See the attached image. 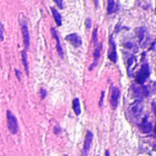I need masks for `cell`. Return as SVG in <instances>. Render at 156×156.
Masks as SVG:
<instances>
[{"label": "cell", "instance_id": "obj_1", "mask_svg": "<svg viewBox=\"0 0 156 156\" xmlns=\"http://www.w3.org/2000/svg\"><path fill=\"white\" fill-rule=\"evenodd\" d=\"M150 74H151V71H150L149 64L145 62V63L143 64L140 71L136 75V81H137V83L140 84V85H143L146 81V80L150 76Z\"/></svg>", "mask_w": 156, "mask_h": 156}, {"label": "cell", "instance_id": "obj_2", "mask_svg": "<svg viewBox=\"0 0 156 156\" xmlns=\"http://www.w3.org/2000/svg\"><path fill=\"white\" fill-rule=\"evenodd\" d=\"M6 120H7V128L12 134H16L18 132V123L15 115L9 110L6 111Z\"/></svg>", "mask_w": 156, "mask_h": 156}, {"label": "cell", "instance_id": "obj_3", "mask_svg": "<svg viewBox=\"0 0 156 156\" xmlns=\"http://www.w3.org/2000/svg\"><path fill=\"white\" fill-rule=\"evenodd\" d=\"M121 97V90L112 86V94H111V106L113 110H116L119 105V101Z\"/></svg>", "mask_w": 156, "mask_h": 156}, {"label": "cell", "instance_id": "obj_4", "mask_svg": "<svg viewBox=\"0 0 156 156\" xmlns=\"http://www.w3.org/2000/svg\"><path fill=\"white\" fill-rule=\"evenodd\" d=\"M143 110H144V105H143V103H142V101L140 100L135 101L130 106V112H131L132 115L134 116V117H139L142 114Z\"/></svg>", "mask_w": 156, "mask_h": 156}, {"label": "cell", "instance_id": "obj_5", "mask_svg": "<svg viewBox=\"0 0 156 156\" xmlns=\"http://www.w3.org/2000/svg\"><path fill=\"white\" fill-rule=\"evenodd\" d=\"M21 30H22V35H23V43H24L26 50H27L30 46V36H29L27 26L25 22L21 24Z\"/></svg>", "mask_w": 156, "mask_h": 156}, {"label": "cell", "instance_id": "obj_6", "mask_svg": "<svg viewBox=\"0 0 156 156\" xmlns=\"http://www.w3.org/2000/svg\"><path fill=\"white\" fill-rule=\"evenodd\" d=\"M93 140V134L90 131H88L86 133V137H85V142H84V145H83V150H82V155L87 156L88 153L90 149L91 146V143Z\"/></svg>", "mask_w": 156, "mask_h": 156}, {"label": "cell", "instance_id": "obj_7", "mask_svg": "<svg viewBox=\"0 0 156 156\" xmlns=\"http://www.w3.org/2000/svg\"><path fill=\"white\" fill-rule=\"evenodd\" d=\"M65 39L68 40L69 42H70V44L73 47H75V48H79L82 44L81 37L77 33H72V34H69V35L66 36L65 37Z\"/></svg>", "mask_w": 156, "mask_h": 156}, {"label": "cell", "instance_id": "obj_8", "mask_svg": "<svg viewBox=\"0 0 156 156\" xmlns=\"http://www.w3.org/2000/svg\"><path fill=\"white\" fill-rule=\"evenodd\" d=\"M101 44H99L98 46L95 47V49H94V52H93V58H94V60H93L92 65L89 68L90 70H92L97 66L98 60H99V58L101 57Z\"/></svg>", "mask_w": 156, "mask_h": 156}, {"label": "cell", "instance_id": "obj_9", "mask_svg": "<svg viewBox=\"0 0 156 156\" xmlns=\"http://www.w3.org/2000/svg\"><path fill=\"white\" fill-rule=\"evenodd\" d=\"M110 44L112 47V48L109 53V58L112 62L116 63L117 59H118V57H117V52H116V45H115V42H114V39H113L112 36H111V37H110Z\"/></svg>", "mask_w": 156, "mask_h": 156}, {"label": "cell", "instance_id": "obj_10", "mask_svg": "<svg viewBox=\"0 0 156 156\" xmlns=\"http://www.w3.org/2000/svg\"><path fill=\"white\" fill-rule=\"evenodd\" d=\"M51 33L53 35V37L55 38L56 42H57V50L58 52V55L59 57L62 58L63 56H64V53H63V49H62V47H61V44H60V40H59V37H58V35L56 31V29L54 27H51Z\"/></svg>", "mask_w": 156, "mask_h": 156}, {"label": "cell", "instance_id": "obj_11", "mask_svg": "<svg viewBox=\"0 0 156 156\" xmlns=\"http://www.w3.org/2000/svg\"><path fill=\"white\" fill-rule=\"evenodd\" d=\"M140 128H141V132H143L144 133H149L153 130V124L148 121L147 116L143 120Z\"/></svg>", "mask_w": 156, "mask_h": 156}, {"label": "cell", "instance_id": "obj_12", "mask_svg": "<svg viewBox=\"0 0 156 156\" xmlns=\"http://www.w3.org/2000/svg\"><path fill=\"white\" fill-rule=\"evenodd\" d=\"M119 8H120V4H119V2L114 1V0H110V1H108L107 13H108L109 15L117 12V11L119 10Z\"/></svg>", "mask_w": 156, "mask_h": 156}, {"label": "cell", "instance_id": "obj_13", "mask_svg": "<svg viewBox=\"0 0 156 156\" xmlns=\"http://www.w3.org/2000/svg\"><path fill=\"white\" fill-rule=\"evenodd\" d=\"M51 12L53 14V16H54V20L57 24V26L60 27L62 25V17H61V15L59 14V12L54 8V7H51Z\"/></svg>", "mask_w": 156, "mask_h": 156}, {"label": "cell", "instance_id": "obj_14", "mask_svg": "<svg viewBox=\"0 0 156 156\" xmlns=\"http://www.w3.org/2000/svg\"><path fill=\"white\" fill-rule=\"evenodd\" d=\"M72 107H73V111L75 112V114L77 116H79L81 112V109H80V100L79 98H75L73 100V103H72Z\"/></svg>", "mask_w": 156, "mask_h": 156}, {"label": "cell", "instance_id": "obj_15", "mask_svg": "<svg viewBox=\"0 0 156 156\" xmlns=\"http://www.w3.org/2000/svg\"><path fill=\"white\" fill-rule=\"evenodd\" d=\"M21 55H22V61H23V65H24V68H25V70H26V73L27 75L29 74V71H28V61H27V50H23L21 52Z\"/></svg>", "mask_w": 156, "mask_h": 156}, {"label": "cell", "instance_id": "obj_16", "mask_svg": "<svg viewBox=\"0 0 156 156\" xmlns=\"http://www.w3.org/2000/svg\"><path fill=\"white\" fill-rule=\"evenodd\" d=\"M97 32H98V29L95 28L93 30V34H92V41H93V44H94L95 47L100 44L99 41H98V34H97Z\"/></svg>", "mask_w": 156, "mask_h": 156}, {"label": "cell", "instance_id": "obj_17", "mask_svg": "<svg viewBox=\"0 0 156 156\" xmlns=\"http://www.w3.org/2000/svg\"><path fill=\"white\" fill-rule=\"evenodd\" d=\"M4 40V26L0 23V41Z\"/></svg>", "mask_w": 156, "mask_h": 156}, {"label": "cell", "instance_id": "obj_18", "mask_svg": "<svg viewBox=\"0 0 156 156\" xmlns=\"http://www.w3.org/2000/svg\"><path fill=\"white\" fill-rule=\"evenodd\" d=\"M40 95H41V99L44 100L46 98V96H47V90L45 89H43V88L40 89Z\"/></svg>", "mask_w": 156, "mask_h": 156}, {"label": "cell", "instance_id": "obj_19", "mask_svg": "<svg viewBox=\"0 0 156 156\" xmlns=\"http://www.w3.org/2000/svg\"><path fill=\"white\" fill-rule=\"evenodd\" d=\"M85 25H86V27L88 29H90L91 27V19L90 18H87L86 21H85Z\"/></svg>", "mask_w": 156, "mask_h": 156}, {"label": "cell", "instance_id": "obj_20", "mask_svg": "<svg viewBox=\"0 0 156 156\" xmlns=\"http://www.w3.org/2000/svg\"><path fill=\"white\" fill-rule=\"evenodd\" d=\"M55 4H57L58 5L59 8H63V1H60V0H55Z\"/></svg>", "mask_w": 156, "mask_h": 156}, {"label": "cell", "instance_id": "obj_21", "mask_svg": "<svg viewBox=\"0 0 156 156\" xmlns=\"http://www.w3.org/2000/svg\"><path fill=\"white\" fill-rule=\"evenodd\" d=\"M104 94H105V92H104V91H101V101H100V103H99V106H100V107H101V106H102V102H103V99H104Z\"/></svg>", "mask_w": 156, "mask_h": 156}, {"label": "cell", "instance_id": "obj_22", "mask_svg": "<svg viewBox=\"0 0 156 156\" xmlns=\"http://www.w3.org/2000/svg\"><path fill=\"white\" fill-rule=\"evenodd\" d=\"M15 72H16V76L17 77V79H18V80L20 81L21 80V73H20V71L18 70V69H15Z\"/></svg>", "mask_w": 156, "mask_h": 156}, {"label": "cell", "instance_id": "obj_23", "mask_svg": "<svg viewBox=\"0 0 156 156\" xmlns=\"http://www.w3.org/2000/svg\"><path fill=\"white\" fill-rule=\"evenodd\" d=\"M59 133H61V129L59 127H58V126L54 127V133L55 134H58Z\"/></svg>", "mask_w": 156, "mask_h": 156}, {"label": "cell", "instance_id": "obj_24", "mask_svg": "<svg viewBox=\"0 0 156 156\" xmlns=\"http://www.w3.org/2000/svg\"><path fill=\"white\" fill-rule=\"evenodd\" d=\"M105 156H110V152H109V150H106V152H105Z\"/></svg>", "mask_w": 156, "mask_h": 156}, {"label": "cell", "instance_id": "obj_25", "mask_svg": "<svg viewBox=\"0 0 156 156\" xmlns=\"http://www.w3.org/2000/svg\"><path fill=\"white\" fill-rule=\"evenodd\" d=\"M154 45H155V42H153V45H152V48H151L152 50H154Z\"/></svg>", "mask_w": 156, "mask_h": 156}, {"label": "cell", "instance_id": "obj_26", "mask_svg": "<svg viewBox=\"0 0 156 156\" xmlns=\"http://www.w3.org/2000/svg\"><path fill=\"white\" fill-rule=\"evenodd\" d=\"M65 156H66V155H65Z\"/></svg>", "mask_w": 156, "mask_h": 156}]
</instances>
